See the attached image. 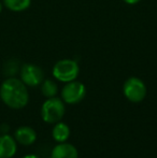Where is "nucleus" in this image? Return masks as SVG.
I'll return each mask as SVG.
<instances>
[{
  "label": "nucleus",
  "mask_w": 157,
  "mask_h": 158,
  "mask_svg": "<svg viewBox=\"0 0 157 158\" xmlns=\"http://www.w3.org/2000/svg\"><path fill=\"white\" fill-rule=\"evenodd\" d=\"M0 98L11 109H23L29 101L27 86L16 77H9L0 86Z\"/></svg>",
  "instance_id": "1"
},
{
  "label": "nucleus",
  "mask_w": 157,
  "mask_h": 158,
  "mask_svg": "<svg viewBox=\"0 0 157 158\" xmlns=\"http://www.w3.org/2000/svg\"><path fill=\"white\" fill-rule=\"evenodd\" d=\"M65 103L57 97L48 98L41 108L42 119L48 124H56L60 122L65 115Z\"/></svg>",
  "instance_id": "2"
},
{
  "label": "nucleus",
  "mask_w": 157,
  "mask_h": 158,
  "mask_svg": "<svg viewBox=\"0 0 157 158\" xmlns=\"http://www.w3.org/2000/svg\"><path fill=\"white\" fill-rule=\"evenodd\" d=\"M80 73V67L73 59H61L53 67V75L60 82L74 81Z\"/></svg>",
  "instance_id": "3"
},
{
  "label": "nucleus",
  "mask_w": 157,
  "mask_h": 158,
  "mask_svg": "<svg viewBox=\"0 0 157 158\" xmlns=\"http://www.w3.org/2000/svg\"><path fill=\"white\" fill-rule=\"evenodd\" d=\"M125 97L134 103L141 102L147 96V86L141 79L131 77L126 80L123 86Z\"/></svg>",
  "instance_id": "4"
},
{
  "label": "nucleus",
  "mask_w": 157,
  "mask_h": 158,
  "mask_svg": "<svg viewBox=\"0 0 157 158\" xmlns=\"http://www.w3.org/2000/svg\"><path fill=\"white\" fill-rule=\"evenodd\" d=\"M86 95V88L83 83L78 81L68 82L61 89V98L64 102L69 104H76L84 99Z\"/></svg>",
  "instance_id": "5"
},
{
  "label": "nucleus",
  "mask_w": 157,
  "mask_h": 158,
  "mask_svg": "<svg viewBox=\"0 0 157 158\" xmlns=\"http://www.w3.org/2000/svg\"><path fill=\"white\" fill-rule=\"evenodd\" d=\"M21 80L26 86L36 87L43 82L44 73L37 64H25L21 68Z\"/></svg>",
  "instance_id": "6"
},
{
  "label": "nucleus",
  "mask_w": 157,
  "mask_h": 158,
  "mask_svg": "<svg viewBox=\"0 0 157 158\" xmlns=\"http://www.w3.org/2000/svg\"><path fill=\"white\" fill-rule=\"evenodd\" d=\"M14 139L22 145H31L37 140V132L29 126H21L15 130Z\"/></svg>",
  "instance_id": "7"
},
{
  "label": "nucleus",
  "mask_w": 157,
  "mask_h": 158,
  "mask_svg": "<svg viewBox=\"0 0 157 158\" xmlns=\"http://www.w3.org/2000/svg\"><path fill=\"white\" fill-rule=\"evenodd\" d=\"M17 151L16 140L10 135H0V158H12Z\"/></svg>",
  "instance_id": "8"
},
{
  "label": "nucleus",
  "mask_w": 157,
  "mask_h": 158,
  "mask_svg": "<svg viewBox=\"0 0 157 158\" xmlns=\"http://www.w3.org/2000/svg\"><path fill=\"white\" fill-rule=\"evenodd\" d=\"M78 150L72 144L61 142L52 150L51 158H78Z\"/></svg>",
  "instance_id": "9"
},
{
  "label": "nucleus",
  "mask_w": 157,
  "mask_h": 158,
  "mask_svg": "<svg viewBox=\"0 0 157 158\" xmlns=\"http://www.w3.org/2000/svg\"><path fill=\"white\" fill-rule=\"evenodd\" d=\"M52 137L55 141L59 142H66L68 138L70 137V128L67 124L65 123H56L52 130Z\"/></svg>",
  "instance_id": "10"
},
{
  "label": "nucleus",
  "mask_w": 157,
  "mask_h": 158,
  "mask_svg": "<svg viewBox=\"0 0 157 158\" xmlns=\"http://www.w3.org/2000/svg\"><path fill=\"white\" fill-rule=\"evenodd\" d=\"M3 3L13 12H22L29 8L31 0H3Z\"/></svg>",
  "instance_id": "11"
},
{
  "label": "nucleus",
  "mask_w": 157,
  "mask_h": 158,
  "mask_svg": "<svg viewBox=\"0 0 157 158\" xmlns=\"http://www.w3.org/2000/svg\"><path fill=\"white\" fill-rule=\"evenodd\" d=\"M58 92V87L57 84L52 80H43V82L41 83V93L44 97L46 98H52L55 97Z\"/></svg>",
  "instance_id": "12"
},
{
  "label": "nucleus",
  "mask_w": 157,
  "mask_h": 158,
  "mask_svg": "<svg viewBox=\"0 0 157 158\" xmlns=\"http://www.w3.org/2000/svg\"><path fill=\"white\" fill-rule=\"evenodd\" d=\"M0 131H1L2 135H6V133H8V131H9V125H6V124H3V125L0 127Z\"/></svg>",
  "instance_id": "13"
},
{
  "label": "nucleus",
  "mask_w": 157,
  "mask_h": 158,
  "mask_svg": "<svg viewBox=\"0 0 157 158\" xmlns=\"http://www.w3.org/2000/svg\"><path fill=\"white\" fill-rule=\"evenodd\" d=\"M124 1L127 4H136V3H138L139 1H141V0H124Z\"/></svg>",
  "instance_id": "14"
},
{
  "label": "nucleus",
  "mask_w": 157,
  "mask_h": 158,
  "mask_svg": "<svg viewBox=\"0 0 157 158\" xmlns=\"http://www.w3.org/2000/svg\"><path fill=\"white\" fill-rule=\"evenodd\" d=\"M22 158H40V157H38L37 155H26V156H24Z\"/></svg>",
  "instance_id": "15"
},
{
  "label": "nucleus",
  "mask_w": 157,
  "mask_h": 158,
  "mask_svg": "<svg viewBox=\"0 0 157 158\" xmlns=\"http://www.w3.org/2000/svg\"><path fill=\"white\" fill-rule=\"evenodd\" d=\"M1 10H2V6H1V3H0V13H1Z\"/></svg>",
  "instance_id": "16"
}]
</instances>
